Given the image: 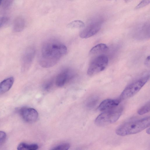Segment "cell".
<instances>
[{
    "mask_svg": "<svg viewBox=\"0 0 150 150\" xmlns=\"http://www.w3.org/2000/svg\"><path fill=\"white\" fill-rule=\"evenodd\" d=\"M67 52V47L60 42L55 39L48 40L44 42L41 46L39 64L44 68L53 67Z\"/></svg>",
    "mask_w": 150,
    "mask_h": 150,
    "instance_id": "1",
    "label": "cell"
},
{
    "mask_svg": "<svg viewBox=\"0 0 150 150\" xmlns=\"http://www.w3.org/2000/svg\"><path fill=\"white\" fill-rule=\"evenodd\" d=\"M150 124L149 117L129 122L119 127L117 129L116 133L121 136L137 134L148 127Z\"/></svg>",
    "mask_w": 150,
    "mask_h": 150,
    "instance_id": "2",
    "label": "cell"
},
{
    "mask_svg": "<svg viewBox=\"0 0 150 150\" xmlns=\"http://www.w3.org/2000/svg\"><path fill=\"white\" fill-rule=\"evenodd\" d=\"M122 111V107L104 111L97 117L95 123L98 126L102 127L115 123L119 118Z\"/></svg>",
    "mask_w": 150,
    "mask_h": 150,
    "instance_id": "3",
    "label": "cell"
},
{
    "mask_svg": "<svg viewBox=\"0 0 150 150\" xmlns=\"http://www.w3.org/2000/svg\"><path fill=\"white\" fill-rule=\"evenodd\" d=\"M147 75L137 80L127 86L121 93L119 99L121 100L129 98L137 93L149 78Z\"/></svg>",
    "mask_w": 150,
    "mask_h": 150,
    "instance_id": "4",
    "label": "cell"
},
{
    "mask_svg": "<svg viewBox=\"0 0 150 150\" xmlns=\"http://www.w3.org/2000/svg\"><path fill=\"white\" fill-rule=\"evenodd\" d=\"M108 58L104 54L96 57L89 66L87 71L88 75L93 76L103 71L108 66Z\"/></svg>",
    "mask_w": 150,
    "mask_h": 150,
    "instance_id": "5",
    "label": "cell"
},
{
    "mask_svg": "<svg viewBox=\"0 0 150 150\" xmlns=\"http://www.w3.org/2000/svg\"><path fill=\"white\" fill-rule=\"evenodd\" d=\"M35 52V48L32 46L28 47L25 50L21 59V69L22 71H26L29 69L34 60Z\"/></svg>",
    "mask_w": 150,
    "mask_h": 150,
    "instance_id": "6",
    "label": "cell"
},
{
    "mask_svg": "<svg viewBox=\"0 0 150 150\" xmlns=\"http://www.w3.org/2000/svg\"><path fill=\"white\" fill-rule=\"evenodd\" d=\"M75 75L73 70L69 68H65L57 75L55 80V84L58 87H62L74 78Z\"/></svg>",
    "mask_w": 150,
    "mask_h": 150,
    "instance_id": "7",
    "label": "cell"
},
{
    "mask_svg": "<svg viewBox=\"0 0 150 150\" xmlns=\"http://www.w3.org/2000/svg\"><path fill=\"white\" fill-rule=\"evenodd\" d=\"M101 25V22L99 21L89 24L81 31L80 37L82 38H87L93 36L100 30Z\"/></svg>",
    "mask_w": 150,
    "mask_h": 150,
    "instance_id": "8",
    "label": "cell"
},
{
    "mask_svg": "<svg viewBox=\"0 0 150 150\" xmlns=\"http://www.w3.org/2000/svg\"><path fill=\"white\" fill-rule=\"evenodd\" d=\"M19 113L24 120L29 123L35 122L38 116V114L37 111L35 109L31 108H22L19 109Z\"/></svg>",
    "mask_w": 150,
    "mask_h": 150,
    "instance_id": "9",
    "label": "cell"
},
{
    "mask_svg": "<svg viewBox=\"0 0 150 150\" xmlns=\"http://www.w3.org/2000/svg\"><path fill=\"white\" fill-rule=\"evenodd\" d=\"M120 101V99H105L100 104L98 109L100 111H104L113 109L117 107Z\"/></svg>",
    "mask_w": 150,
    "mask_h": 150,
    "instance_id": "10",
    "label": "cell"
},
{
    "mask_svg": "<svg viewBox=\"0 0 150 150\" xmlns=\"http://www.w3.org/2000/svg\"><path fill=\"white\" fill-rule=\"evenodd\" d=\"M14 81L13 77L7 78L0 83V94L8 91L12 86Z\"/></svg>",
    "mask_w": 150,
    "mask_h": 150,
    "instance_id": "11",
    "label": "cell"
},
{
    "mask_svg": "<svg viewBox=\"0 0 150 150\" xmlns=\"http://www.w3.org/2000/svg\"><path fill=\"white\" fill-rule=\"evenodd\" d=\"M25 26L24 19L21 17L17 18L14 20L13 25V30L16 32L22 31Z\"/></svg>",
    "mask_w": 150,
    "mask_h": 150,
    "instance_id": "12",
    "label": "cell"
},
{
    "mask_svg": "<svg viewBox=\"0 0 150 150\" xmlns=\"http://www.w3.org/2000/svg\"><path fill=\"white\" fill-rule=\"evenodd\" d=\"M108 50V48L106 44L100 43L92 47L90 50V53L91 54H98L106 52Z\"/></svg>",
    "mask_w": 150,
    "mask_h": 150,
    "instance_id": "13",
    "label": "cell"
},
{
    "mask_svg": "<svg viewBox=\"0 0 150 150\" xmlns=\"http://www.w3.org/2000/svg\"><path fill=\"white\" fill-rule=\"evenodd\" d=\"M38 148V146L37 144H28L22 142L18 145L17 147V149L18 150H36Z\"/></svg>",
    "mask_w": 150,
    "mask_h": 150,
    "instance_id": "14",
    "label": "cell"
},
{
    "mask_svg": "<svg viewBox=\"0 0 150 150\" xmlns=\"http://www.w3.org/2000/svg\"><path fill=\"white\" fill-rule=\"evenodd\" d=\"M68 28L71 29L83 28L85 25L84 23L81 21L77 20L69 23L67 25Z\"/></svg>",
    "mask_w": 150,
    "mask_h": 150,
    "instance_id": "15",
    "label": "cell"
},
{
    "mask_svg": "<svg viewBox=\"0 0 150 150\" xmlns=\"http://www.w3.org/2000/svg\"><path fill=\"white\" fill-rule=\"evenodd\" d=\"M98 98L97 96H93L89 98L86 103V106L89 108H91L95 106L98 103Z\"/></svg>",
    "mask_w": 150,
    "mask_h": 150,
    "instance_id": "16",
    "label": "cell"
},
{
    "mask_svg": "<svg viewBox=\"0 0 150 150\" xmlns=\"http://www.w3.org/2000/svg\"><path fill=\"white\" fill-rule=\"evenodd\" d=\"M150 102L149 101L138 109V113L139 115H142L150 111Z\"/></svg>",
    "mask_w": 150,
    "mask_h": 150,
    "instance_id": "17",
    "label": "cell"
},
{
    "mask_svg": "<svg viewBox=\"0 0 150 150\" xmlns=\"http://www.w3.org/2000/svg\"><path fill=\"white\" fill-rule=\"evenodd\" d=\"M54 82L53 79H51L46 81L43 85L42 87L45 91L50 90L53 86Z\"/></svg>",
    "mask_w": 150,
    "mask_h": 150,
    "instance_id": "18",
    "label": "cell"
},
{
    "mask_svg": "<svg viewBox=\"0 0 150 150\" xmlns=\"http://www.w3.org/2000/svg\"><path fill=\"white\" fill-rule=\"evenodd\" d=\"M70 147L69 143H64L60 144L53 147L52 150H67Z\"/></svg>",
    "mask_w": 150,
    "mask_h": 150,
    "instance_id": "19",
    "label": "cell"
},
{
    "mask_svg": "<svg viewBox=\"0 0 150 150\" xmlns=\"http://www.w3.org/2000/svg\"><path fill=\"white\" fill-rule=\"evenodd\" d=\"M150 0H142L136 7V9L142 8L148 5L150 3Z\"/></svg>",
    "mask_w": 150,
    "mask_h": 150,
    "instance_id": "20",
    "label": "cell"
},
{
    "mask_svg": "<svg viewBox=\"0 0 150 150\" xmlns=\"http://www.w3.org/2000/svg\"><path fill=\"white\" fill-rule=\"evenodd\" d=\"M6 135L3 131H0V145L2 144L6 140Z\"/></svg>",
    "mask_w": 150,
    "mask_h": 150,
    "instance_id": "21",
    "label": "cell"
},
{
    "mask_svg": "<svg viewBox=\"0 0 150 150\" xmlns=\"http://www.w3.org/2000/svg\"><path fill=\"white\" fill-rule=\"evenodd\" d=\"M7 19L6 17L0 18V28L7 21Z\"/></svg>",
    "mask_w": 150,
    "mask_h": 150,
    "instance_id": "22",
    "label": "cell"
},
{
    "mask_svg": "<svg viewBox=\"0 0 150 150\" xmlns=\"http://www.w3.org/2000/svg\"><path fill=\"white\" fill-rule=\"evenodd\" d=\"M145 64L147 66H149L150 65V56H149L146 58L145 62Z\"/></svg>",
    "mask_w": 150,
    "mask_h": 150,
    "instance_id": "23",
    "label": "cell"
},
{
    "mask_svg": "<svg viewBox=\"0 0 150 150\" xmlns=\"http://www.w3.org/2000/svg\"><path fill=\"white\" fill-rule=\"evenodd\" d=\"M146 132L147 134H150V128L149 127L146 130Z\"/></svg>",
    "mask_w": 150,
    "mask_h": 150,
    "instance_id": "24",
    "label": "cell"
},
{
    "mask_svg": "<svg viewBox=\"0 0 150 150\" xmlns=\"http://www.w3.org/2000/svg\"><path fill=\"white\" fill-rule=\"evenodd\" d=\"M126 2H128V1H131V0H124Z\"/></svg>",
    "mask_w": 150,
    "mask_h": 150,
    "instance_id": "25",
    "label": "cell"
},
{
    "mask_svg": "<svg viewBox=\"0 0 150 150\" xmlns=\"http://www.w3.org/2000/svg\"><path fill=\"white\" fill-rule=\"evenodd\" d=\"M3 0H0V5L1 4Z\"/></svg>",
    "mask_w": 150,
    "mask_h": 150,
    "instance_id": "26",
    "label": "cell"
}]
</instances>
